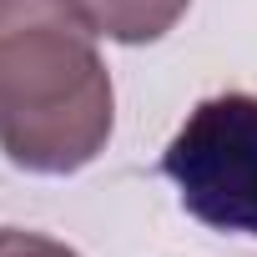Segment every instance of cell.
<instances>
[{
	"instance_id": "obj_4",
	"label": "cell",
	"mask_w": 257,
	"mask_h": 257,
	"mask_svg": "<svg viewBox=\"0 0 257 257\" xmlns=\"http://www.w3.org/2000/svg\"><path fill=\"white\" fill-rule=\"evenodd\" d=\"M0 257H81L56 237L41 232H21V227H0Z\"/></svg>"
},
{
	"instance_id": "obj_2",
	"label": "cell",
	"mask_w": 257,
	"mask_h": 257,
	"mask_svg": "<svg viewBox=\"0 0 257 257\" xmlns=\"http://www.w3.org/2000/svg\"><path fill=\"white\" fill-rule=\"evenodd\" d=\"M162 172L197 222L257 237V96H207L162 152Z\"/></svg>"
},
{
	"instance_id": "obj_3",
	"label": "cell",
	"mask_w": 257,
	"mask_h": 257,
	"mask_svg": "<svg viewBox=\"0 0 257 257\" xmlns=\"http://www.w3.org/2000/svg\"><path fill=\"white\" fill-rule=\"evenodd\" d=\"M76 6L86 11L96 36L121 41V46H142V41L167 36L187 16L192 0H76Z\"/></svg>"
},
{
	"instance_id": "obj_1",
	"label": "cell",
	"mask_w": 257,
	"mask_h": 257,
	"mask_svg": "<svg viewBox=\"0 0 257 257\" xmlns=\"http://www.w3.org/2000/svg\"><path fill=\"white\" fill-rule=\"evenodd\" d=\"M116 96L76 0H0V152L41 177L96 162Z\"/></svg>"
}]
</instances>
